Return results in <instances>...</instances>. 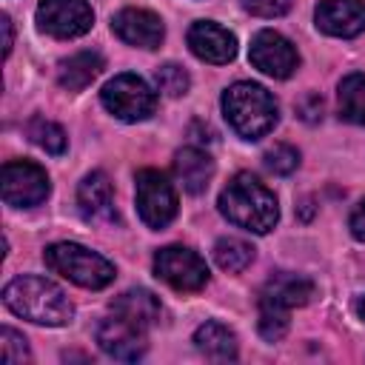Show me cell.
<instances>
[{"label":"cell","mask_w":365,"mask_h":365,"mask_svg":"<svg viewBox=\"0 0 365 365\" xmlns=\"http://www.w3.org/2000/svg\"><path fill=\"white\" fill-rule=\"evenodd\" d=\"M3 302L11 314L37 322V325H66L74 317V308L68 302V297L63 294V288H57L51 279L46 277H14L6 288H3Z\"/></svg>","instance_id":"6da1fadb"},{"label":"cell","mask_w":365,"mask_h":365,"mask_svg":"<svg viewBox=\"0 0 365 365\" xmlns=\"http://www.w3.org/2000/svg\"><path fill=\"white\" fill-rule=\"evenodd\" d=\"M220 211L234 225H240L245 231H254V234H268L277 225V220H279L277 197L248 171H240L222 188Z\"/></svg>","instance_id":"7a4b0ae2"},{"label":"cell","mask_w":365,"mask_h":365,"mask_svg":"<svg viewBox=\"0 0 365 365\" xmlns=\"http://www.w3.org/2000/svg\"><path fill=\"white\" fill-rule=\"evenodd\" d=\"M222 111L228 125L245 137V140H259L265 137L279 117L277 100L257 83H234L222 94Z\"/></svg>","instance_id":"3957f363"},{"label":"cell","mask_w":365,"mask_h":365,"mask_svg":"<svg viewBox=\"0 0 365 365\" xmlns=\"http://www.w3.org/2000/svg\"><path fill=\"white\" fill-rule=\"evenodd\" d=\"M46 265L80 288H106L114 279V265L80 242H54L46 248Z\"/></svg>","instance_id":"277c9868"},{"label":"cell","mask_w":365,"mask_h":365,"mask_svg":"<svg viewBox=\"0 0 365 365\" xmlns=\"http://www.w3.org/2000/svg\"><path fill=\"white\" fill-rule=\"evenodd\" d=\"M100 97H103V106H106L114 117H120V120H125V123L145 120V117L154 111V106H157V94H154L151 86H148L143 77H137V74H117L114 80H108V83L103 86Z\"/></svg>","instance_id":"5b68a950"},{"label":"cell","mask_w":365,"mask_h":365,"mask_svg":"<svg viewBox=\"0 0 365 365\" xmlns=\"http://www.w3.org/2000/svg\"><path fill=\"white\" fill-rule=\"evenodd\" d=\"M3 200L14 208L40 205L48 197V174L31 160H9L0 174Z\"/></svg>","instance_id":"8992f818"},{"label":"cell","mask_w":365,"mask_h":365,"mask_svg":"<svg viewBox=\"0 0 365 365\" xmlns=\"http://www.w3.org/2000/svg\"><path fill=\"white\" fill-rule=\"evenodd\" d=\"M154 274L177 291H200L208 282L205 259L185 245L160 248L154 257Z\"/></svg>","instance_id":"52a82bcc"},{"label":"cell","mask_w":365,"mask_h":365,"mask_svg":"<svg viewBox=\"0 0 365 365\" xmlns=\"http://www.w3.org/2000/svg\"><path fill=\"white\" fill-rule=\"evenodd\" d=\"M137 211L148 228H165L177 214V194L165 174L143 168L137 174Z\"/></svg>","instance_id":"ba28073f"},{"label":"cell","mask_w":365,"mask_h":365,"mask_svg":"<svg viewBox=\"0 0 365 365\" xmlns=\"http://www.w3.org/2000/svg\"><path fill=\"white\" fill-rule=\"evenodd\" d=\"M37 23L46 34L68 40V37H80L91 29L94 11L86 0H40Z\"/></svg>","instance_id":"9c48e42d"},{"label":"cell","mask_w":365,"mask_h":365,"mask_svg":"<svg viewBox=\"0 0 365 365\" xmlns=\"http://www.w3.org/2000/svg\"><path fill=\"white\" fill-rule=\"evenodd\" d=\"M248 57L262 74L277 77V80L291 77L299 66V54H297L294 43L288 37H282L279 31H271V29L257 31V37L251 40Z\"/></svg>","instance_id":"30bf717a"},{"label":"cell","mask_w":365,"mask_h":365,"mask_svg":"<svg viewBox=\"0 0 365 365\" xmlns=\"http://www.w3.org/2000/svg\"><path fill=\"white\" fill-rule=\"evenodd\" d=\"M97 342L108 356L123 362H134L145 354V331L120 319L117 314L97 325Z\"/></svg>","instance_id":"8fae6325"},{"label":"cell","mask_w":365,"mask_h":365,"mask_svg":"<svg viewBox=\"0 0 365 365\" xmlns=\"http://www.w3.org/2000/svg\"><path fill=\"white\" fill-rule=\"evenodd\" d=\"M111 29L117 31V37L128 46H137V48H157L163 43V20L148 11V9H123L114 14L111 20Z\"/></svg>","instance_id":"7c38bea8"},{"label":"cell","mask_w":365,"mask_h":365,"mask_svg":"<svg viewBox=\"0 0 365 365\" xmlns=\"http://www.w3.org/2000/svg\"><path fill=\"white\" fill-rule=\"evenodd\" d=\"M314 17H317V29L331 37H356L365 31L362 0H322Z\"/></svg>","instance_id":"4fadbf2b"},{"label":"cell","mask_w":365,"mask_h":365,"mask_svg":"<svg viewBox=\"0 0 365 365\" xmlns=\"http://www.w3.org/2000/svg\"><path fill=\"white\" fill-rule=\"evenodd\" d=\"M188 48L200 60L214 63V66H222V63L234 60V54H237V37L228 29H222V26H217L211 20H200V23H194L188 29Z\"/></svg>","instance_id":"5bb4252c"},{"label":"cell","mask_w":365,"mask_h":365,"mask_svg":"<svg viewBox=\"0 0 365 365\" xmlns=\"http://www.w3.org/2000/svg\"><path fill=\"white\" fill-rule=\"evenodd\" d=\"M311 297H314V282L299 277V274H291V271H279V274L268 277V282L259 291L262 305H274V308H282V311L305 305Z\"/></svg>","instance_id":"9a60e30c"},{"label":"cell","mask_w":365,"mask_h":365,"mask_svg":"<svg viewBox=\"0 0 365 365\" xmlns=\"http://www.w3.org/2000/svg\"><path fill=\"white\" fill-rule=\"evenodd\" d=\"M77 205L86 220H114V188L103 171L83 177L77 188Z\"/></svg>","instance_id":"2e32d148"},{"label":"cell","mask_w":365,"mask_h":365,"mask_svg":"<svg viewBox=\"0 0 365 365\" xmlns=\"http://www.w3.org/2000/svg\"><path fill=\"white\" fill-rule=\"evenodd\" d=\"M111 311L120 319H125V322H131V325H137L143 331L151 328V325H157L160 322V314H163L160 299L151 291H145V288H128V291H123L111 302Z\"/></svg>","instance_id":"e0dca14e"},{"label":"cell","mask_w":365,"mask_h":365,"mask_svg":"<svg viewBox=\"0 0 365 365\" xmlns=\"http://www.w3.org/2000/svg\"><path fill=\"white\" fill-rule=\"evenodd\" d=\"M174 171H177V180L182 182V188L188 194H202L214 177V160L200 151V148H182L177 151L174 157Z\"/></svg>","instance_id":"ac0fdd59"},{"label":"cell","mask_w":365,"mask_h":365,"mask_svg":"<svg viewBox=\"0 0 365 365\" xmlns=\"http://www.w3.org/2000/svg\"><path fill=\"white\" fill-rule=\"evenodd\" d=\"M194 345L200 354H205L208 359L214 362H228V359H237V336L228 325L222 322H202L197 331H194Z\"/></svg>","instance_id":"d6986e66"},{"label":"cell","mask_w":365,"mask_h":365,"mask_svg":"<svg viewBox=\"0 0 365 365\" xmlns=\"http://www.w3.org/2000/svg\"><path fill=\"white\" fill-rule=\"evenodd\" d=\"M103 71V57L97 51H77L57 66V80L66 91H83Z\"/></svg>","instance_id":"ffe728a7"},{"label":"cell","mask_w":365,"mask_h":365,"mask_svg":"<svg viewBox=\"0 0 365 365\" xmlns=\"http://www.w3.org/2000/svg\"><path fill=\"white\" fill-rule=\"evenodd\" d=\"M339 117L365 125V74H348L339 83Z\"/></svg>","instance_id":"44dd1931"},{"label":"cell","mask_w":365,"mask_h":365,"mask_svg":"<svg viewBox=\"0 0 365 365\" xmlns=\"http://www.w3.org/2000/svg\"><path fill=\"white\" fill-rule=\"evenodd\" d=\"M214 259H217V265H220L222 271L240 274V271H245V268L251 265L254 248H251V242H245V240H240V237H222V240H217V245H214Z\"/></svg>","instance_id":"7402d4cb"},{"label":"cell","mask_w":365,"mask_h":365,"mask_svg":"<svg viewBox=\"0 0 365 365\" xmlns=\"http://www.w3.org/2000/svg\"><path fill=\"white\" fill-rule=\"evenodd\" d=\"M26 131H29L31 143L40 145L46 154H63V151H66V131H63L57 123H51V120L34 117Z\"/></svg>","instance_id":"603a6c76"},{"label":"cell","mask_w":365,"mask_h":365,"mask_svg":"<svg viewBox=\"0 0 365 365\" xmlns=\"http://www.w3.org/2000/svg\"><path fill=\"white\" fill-rule=\"evenodd\" d=\"M259 334L262 339L268 342H279L285 334H288V325H291V311H282V308H274V305H262L259 302Z\"/></svg>","instance_id":"cb8c5ba5"},{"label":"cell","mask_w":365,"mask_h":365,"mask_svg":"<svg viewBox=\"0 0 365 365\" xmlns=\"http://www.w3.org/2000/svg\"><path fill=\"white\" fill-rule=\"evenodd\" d=\"M157 86H160V91L163 94H168V97H180V94H185L188 91V71L182 68V66H177V63H165V66H160L157 68Z\"/></svg>","instance_id":"d4e9b609"},{"label":"cell","mask_w":365,"mask_h":365,"mask_svg":"<svg viewBox=\"0 0 365 365\" xmlns=\"http://www.w3.org/2000/svg\"><path fill=\"white\" fill-rule=\"evenodd\" d=\"M299 165V151L288 143H277L274 148L265 151V168L274 174H291Z\"/></svg>","instance_id":"484cf974"},{"label":"cell","mask_w":365,"mask_h":365,"mask_svg":"<svg viewBox=\"0 0 365 365\" xmlns=\"http://www.w3.org/2000/svg\"><path fill=\"white\" fill-rule=\"evenodd\" d=\"M0 356L6 365H14V362H26L29 359V345H26V336L17 334L14 328H3L0 331Z\"/></svg>","instance_id":"4316f807"},{"label":"cell","mask_w":365,"mask_h":365,"mask_svg":"<svg viewBox=\"0 0 365 365\" xmlns=\"http://www.w3.org/2000/svg\"><path fill=\"white\" fill-rule=\"evenodd\" d=\"M242 6L257 17H279L291 9V0H242Z\"/></svg>","instance_id":"83f0119b"},{"label":"cell","mask_w":365,"mask_h":365,"mask_svg":"<svg viewBox=\"0 0 365 365\" xmlns=\"http://www.w3.org/2000/svg\"><path fill=\"white\" fill-rule=\"evenodd\" d=\"M299 117H302L305 123L322 120V97H319V94H308V97L299 103Z\"/></svg>","instance_id":"f1b7e54d"},{"label":"cell","mask_w":365,"mask_h":365,"mask_svg":"<svg viewBox=\"0 0 365 365\" xmlns=\"http://www.w3.org/2000/svg\"><path fill=\"white\" fill-rule=\"evenodd\" d=\"M348 228H351V234L359 240V242H365V200L351 211V220H348Z\"/></svg>","instance_id":"f546056e"},{"label":"cell","mask_w":365,"mask_h":365,"mask_svg":"<svg viewBox=\"0 0 365 365\" xmlns=\"http://www.w3.org/2000/svg\"><path fill=\"white\" fill-rule=\"evenodd\" d=\"M0 26H3V54L9 57V54H11V46H14V29H11L9 14L0 17Z\"/></svg>","instance_id":"4dcf8cb0"},{"label":"cell","mask_w":365,"mask_h":365,"mask_svg":"<svg viewBox=\"0 0 365 365\" xmlns=\"http://www.w3.org/2000/svg\"><path fill=\"white\" fill-rule=\"evenodd\" d=\"M356 314H359V317L365 319V294H362V297L356 299Z\"/></svg>","instance_id":"1f68e13d"}]
</instances>
